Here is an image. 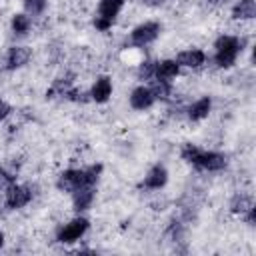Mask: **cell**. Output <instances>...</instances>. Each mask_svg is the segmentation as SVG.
Listing matches in <instances>:
<instances>
[{"instance_id":"cell-18","label":"cell","mask_w":256,"mask_h":256,"mask_svg":"<svg viewBox=\"0 0 256 256\" xmlns=\"http://www.w3.org/2000/svg\"><path fill=\"white\" fill-rule=\"evenodd\" d=\"M252 206H254V204H252V198L246 196V194H236V196L232 198V202H230V208H232L234 214H246Z\"/></svg>"},{"instance_id":"cell-5","label":"cell","mask_w":256,"mask_h":256,"mask_svg":"<svg viewBox=\"0 0 256 256\" xmlns=\"http://www.w3.org/2000/svg\"><path fill=\"white\" fill-rule=\"evenodd\" d=\"M86 230H88V220L78 216V218L70 220L68 224H64L56 230V240L62 242V244H70V242H76Z\"/></svg>"},{"instance_id":"cell-25","label":"cell","mask_w":256,"mask_h":256,"mask_svg":"<svg viewBox=\"0 0 256 256\" xmlns=\"http://www.w3.org/2000/svg\"><path fill=\"white\" fill-rule=\"evenodd\" d=\"M10 112H12V108H10L6 102H2V100H0V120H4Z\"/></svg>"},{"instance_id":"cell-22","label":"cell","mask_w":256,"mask_h":256,"mask_svg":"<svg viewBox=\"0 0 256 256\" xmlns=\"http://www.w3.org/2000/svg\"><path fill=\"white\" fill-rule=\"evenodd\" d=\"M24 8H26L28 14L38 16V14L44 12V8H46V0H24Z\"/></svg>"},{"instance_id":"cell-20","label":"cell","mask_w":256,"mask_h":256,"mask_svg":"<svg viewBox=\"0 0 256 256\" xmlns=\"http://www.w3.org/2000/svg\"><path fill=\"white\" fill-rule=\"evenodd\" d=\"M30 26H32V22H30V18L26 14H14V18H12L14 34H26L30 30Z\"/></svg>"},{"instance_id":"cell-12","label":"cell","mask_w":256,"mask_h":256,"mask_svg":"<svg viewBox=\"0 0 256 256\" xmlns=\"http://www.w3.org/2000/svg\"><path fill=\"white\" fill-rule=\"evenodd\" d=\"M204 60H206V54L202 50H198V48H192V50L180 52L178 58H176V64L178 66H186V68H198V66L204 64Z\"/></svg>"},{"instance_id":"cell-27","label":"cell","mask_w":256,"mask_h":256,"mask_svg":"<svg viewBox=\"0 0 256 256\" xmlns=\"http://www.w3.org/2000/svg\"><path fill=\"white\" fill-rule=\"evenodd\" d=\"M2 244H4V234L0 232V248H2Z\"/></svg>"},{"instance_id":"cell-8","label":"cell","mask_w":256,"mask_h":256,"mask_svg":"<svg viewBox=\"0 0 256 256\" xmlns=\"http://www.w3.org/2000/svg\"><path fill=\"white\" fill-rule=\"evenodd\" d=\"M30 56H32L30 48H26V46H12V48L8 50V54H6L4 68H6V70H16V68L24 66V64L30 60Z\"/></svg>"},{"instance_id":"cell-21","label":"cell","mask_w":256,"mask_h":256,"mask_svg":"<svg viewBox=\"0 0 256 256\" xmlns=\"http://www.w3.org/2000/svg\"><path fill=\"white\" fill-rule=\"evenodd\" d=\"M154 70H156V62L154 60H144L138 66V78L140 80H150V78H154Z\"/></svg>"},{"instance_id":"cell-16","label":"cell","mask_w":256,"mask_h":256,"mask_svg":"<svg viewBox=\"0 0 256 256\" xmlns=\"http://www.w3.org/2000/svg\"><path fill=\"white\" fill-rule=\"evenodd\" d=\"M254 14H256L254 0H238L232 8V16L236 20H248V18H254Z\"/></svg>"},{"instance_id":"cell-17","label":"cell","mask_w":256,"mask_h":256,"mask_svg":"<svg viewBox=\"0 0 256 256\" xmlns=\"http://www.w3.org/2000/svg\"><path fill=\"white\" fill-rule=\"evenodd\" d=\"M72 76H64V78H58V80H54V84L46 90V98H54V96H64L66 94V90L70 88V84H72V80H70Z\"/></svg>"},{"instance_id":"cell-26","label":"cell","mask_w":256,"mask_h":256,"mask_svg":"<svg viewBox=\"0 0 256 256\" xmlns=\"http://www.w3.org/2000/svg\"><path fill=\"white\" fill-rule=\"evenodd\" d=\"M144 4H148V6H160V4H164L166 0H142Z\"/></svg>"},{"instance_id":"cell-4","label":"cell","mask_w":256,"mask_h":256,"mask_svg":"<svg viewBox=\"0 0 256 256\" xmlns=\"http://www.w3.org/2000/svg\"><path fill=\"white\" fill-rule=\"evenodd\" d=\"M122 6H124V0H100L98 12H96V18H94L96 30H102V32L108 30L114 24V20H116L118 12L122 10Z\"/></svg>"},{"instance_id":"cell-19","label":"cell","mask_w":256,"mask_h":256,"mask_svg":"<svg viewBox=\"0 0 256 256\" xmlns=\"http://www.w3.org/2000/svg\"><path fill=\"white\" fill-rule=\"evenodd\" d=\"M150 90L154 92V98H156V100H168L170 94H172V86H170V82H166V80H156V82L150 86Z\"/></svg>"},{"instance_id":"cell-15","label":"cell","mask_w":256,"mask_h":256,"mask_svg":"<svg viewBox=\"0 0 256 256\" xmlns=\"http://www.w3.org/2000/svg\"><path fill=\"white\" fill-rule=\"evenodd\" d=\"M210 108H212V100H210L208 96H204V98L196 100V102L188 108V118H190L192 122H198V120H202V118L208 116Z\"/></svg>"},{"instance_id":"cell-11","label":"cell","mask_w":256,"mask_h":256,"mask_svg":"<svg viewBox=\"0 0 256 256\" xmlns=\"http://www.w3.org/2000/svg\"><path fill=\"white\" fill-rule=\"evenodd\" d=\"M72 194H74V198H72L74 210L76 212H84V210L90 208V204H92V200L96 196V190H94V186H82V188L74 190Z\"/></svg>"},{"instance_id":"cell-2","label":"cell","mask_w":256,"mask_h":256,"mask_svg":"<svg viewBox=\"0 0 256 256\" xmlns=\"http://www.w3.org/2000/svg\"><path fill=\"white\" fill-rule=\"evenodd\" d=\"M182 158L190 164H194L198 170H208V172H218V170H224L226 164H228V158L220 152H206V150H200L196 144H190L186 142L180 150Z\"/></svg>"},{"instance_id":"cell-13","label":"cell","mask_w":256,"mask_h":256,"mask_svg":"<svg viewBox=\"0 0 256 256\" xmlns=\"http://www.w3.org/2000/svg\"><path fill=\"white\" fill-rule=\"evenodd\" d=\"M110 94H112V82H110V78L108 76H100L94 82L92 90H90V98L94 102H106L110 98Z\"/></svg>"},{"instance_id":"cell-1","label":"cell","mask_w":256,"mask_h":256,"mask_svg":"<svg viewBox=\"0 0 256 256\" xmlns=\"http://www.w3.org/2000/svg\"><path fill=\"white\" fill-rule=\"evenodd\" d=\"M100 172H102V164L64 170L56 180V188L62 190V192H74V190H78L82 186H94L98 176H100Z\"/></svg>"},{"instance_id":"cell-10","label":"cell","mask_w":256,"mask_h":256,"mask_svg":"<svg viewBox=\"0 0 256 256\" xmlns=\"http://www.w3.org/2000/svg\"><path fill=\"white\" fill-rule=\"evenodd\" d=\"M168 182V172L162 164H156L150 168V172L144 176L142 180V188H148V190H160L164 184Z\"/></svg>"},{"instance_id":"cell-6","label":"cell","mask_w":256,"mask_h":256,"mask_svg":"<svg viewBox=\"0 0 256 256\" xmlns=\"http://www.w3.org/2000/svg\"><path fill=\"white\" fill-rule=\"evenodd\" d=\"M162 26L158 22H144L140 26H136L132 32H130V44L134 46H146L150 42H154L160 34Z\"/></svg>"},{"instance_id":"cell-9","label":"cell","mask_w":256,"mask_h":256,"mask_svg":"<svg viewBox=\"0 0 256 256\" xmlns=\"http://www.w3.org/2000/svg\"><path fill=\"white\" fill-rule=\"evenodd\" d=\"M154 102H156L154 92H152L148 86H138V88H134L132 94H130V106H132L134 110H146V108H150Z\"/></svg>"},{"instance_id":"cell-7","label":"cell","mask_w":256,"mask_h":256,"mask_svg":"<svg viewBox=\"0 0 256 256\" xmlns=\"http://www.w3.org/2000/svg\"><path fill=\"white\" fill-rule=\"evenodd\" d=\"M30 200H32V188L30 186H20V184L14 182L6 190V206L12 208V210L26 206Z\"/></svg>"},{"instance_id":"cell-23","label":"cell","mask_w":256,"mask_h":256,"mask_svg":"<svg viewBox=\"0 0 256 256\" xmlns=\"http://www.w3.org/2000/svg\"><path fill=\"white\" fill-rule=\"evenodd\" d=\"M64 98H68L72 102H88V100H92L90 98V92H82V90H74V88H68L66 94H64Z\"/></svg>"},{"instance_id":"cell-14","label":"cell","mask_w":256,"mask_h":256,"mask_svg":"<svg viewBox=\"0 0 256 256\" xmlns=\"http://www.w3.org/2000/svg\"><path fill=\"white\" fill-rule=\"evenodd\" d=\"M178 72H180V66L176 64V60H162V62H156L154 78H156V80H166V82H170Z\"/></svg>"},{"instance_id":"cell-24","label":"cell","mask_w":256,"mask_h":256,"mask_svg":"<svg viewBox=\"0 0 256 256\" xmlns=\"http://www.w3.org/2000/svg\"><path fill=\"white\" fill-rule=\"evenodd\" d=\"M14 182H16V176H14V174H10L8 170L0 168V192H2V190H8Z\"/></svg>"},{"instance_id":"cell-3","label":"cell","mask_w":256,"mask_h":256,"mask_svg":"<svg viewBox=\"0 0 256 256\" xmlns=\"http://www.w3.org/2000/svg\"><path fill=\"white\" fill-rule=\"evenodd\" d=\"M214 48H216V54H214L216 66L230 68L242 50V42L236 36H220V38H216Z\"/></svg>"}]
</instances>
